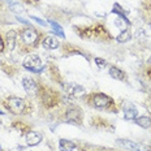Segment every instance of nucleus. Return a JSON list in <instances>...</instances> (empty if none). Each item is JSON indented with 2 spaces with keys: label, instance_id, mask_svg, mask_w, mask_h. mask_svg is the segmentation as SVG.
<instances>
[{
  "label": "nucleus",
  "instance_id": "nucleus-16",
  "mask_svg": "<svg viewBox=\"0 0 151 151\" xmlns=\"http://www.w3.org/2000/svg\"><path fill=\"white\" fill-rule=\"evenodd\" d=\"M116 26L119 27V29H121V30H127L128 29V26H129V21H128V18L127 17H119L117 20H116Z\"/></svg>",
  "mask_w": 151,
  "mask_h": 151
},
{
  "label": "nucleus",
  "instance_id": "nucleus-20",
  "mask_svg": "<svg viewBox=\"0 0 151 151\" xmlns=\"http://www.w3.org/2000/svg\"><path fill=\"white\" fill-rule=\"evenodd\" d=\"M11 8L13 9V11H16V12L24 11V8L21 7V4H20V3H14V4H12V5H11Z\"/></svg>",
  "mask_w": 151,
  "mask_h": 151
},
{
  "label": "nucleus",
  "instance_id": "nucleus-5",
  "mask_svg": "<svg viewBox=\"0 0 151 151\" xmlns=\"http://www.w3.org/2000/svg\"><path fill=\"white\" fill-rule=\"evenodd\" d=\"M22 86H24V89L26 90V93L30 94V95H35V94L38 93L37 82L34 80H31V78H24L22 80Z\"/></svg>",
  "mask_w": 151,
  "mask_h": 151
},
{
  "label": "nucleus",
  "instance_id": "nucleus-3",
  "mask_svg": "<svg viewBox=\"0 0 151 151\" xmlns=\"http://www.w3.org/2000/svg\"><path fill=\"white\" fill-rule=\"evenodd\" d=\"M21 38H22V43L26 46H33L37 43L38 38H39V34L35 29L33 27H27V29L22 30V34H21Z\"/></svg>",
  "mask_w": 151,
  "mask_h": 151
},
{
  "label": "nucleus",
  "instance_id": "nucleus-7",
  "mask_svg": "<svg viewBox=\"0 0 151 151\" xmlns=\"http://www.w3.org/2000/svg\"><path fill=\"white\" fill-rule=\"evenodd\" d=\"M40 141H42V136L38 132H29L26 134V143L29 146H35V145L40 143Z\"/></svg>",
  "mask_w": 151,
  "mask_h": 151
},
{
  "label": "nucleus",
  "instance_id": "nucleus-27",
  "mask_svg": "<svg viewBox=\"0 0 151 151\" xmlns=\"http://www.w3.org/2000/svg\"><path fill=\"white\" fill-rule=\"evenodd\" d=\"M0 124H1V119H0Z\"/></svg>",
  "mask_w": 151,
  "mask_h": 151
},
{
  "label": "nucleus",
  "instance_id": "nucleus-26",
  "mask_svg": "<svg viewBox=\"0 0 151 151\" xmlns=\"http://www.w3.org/2000/svg\"><path fill=\"white\" fill-rule=\"evenodd\" d=\"M149 108H150V111H151V103H150V107H149Z\"/></svg>",
  "mask_w": 151,
  "mask_h": 151
},
{
  "label": "nucleus",
  "instance_id": "nucleus-15",
  "mask_svg": "<svg viewBox=\"0 0 151 151\" xmlns=\"http://www.w3.org/2000/svg\"><path fill=\"white\" fill-rule=\"evenodd\" d=\"M76 149V145L68 139H60V150L61 151H73Z\"/></svg>",
  "mask_w": 151,
  "mask_h": 151
},
{
  "label": "nucleus",
  "instance_id": "nucleus-10",
  "mask_svg": "<svg viewBox=\"0 0 151 151\" xmlns=\"http://www.w3.org/2000/svg\"><path fill=\"white\" fill-rule=\"evenodd\" d=\"M42 45H43V47H45V48H47V50H55V48H58L60 43H59L53 37H47V38H45V39H43V43H42Z\"/></svg>",
  "mask_w": 151,
  "mask_h": 151
},
{
  "label": "nucleus",
  "instance_id": "nucleus-18",
  "mask_svg": "<svg viewBox=\"0 0 151 151\" xmlns=\"http://www.w3.org/2000/svg\"><path fill=\"white\" fill-rule=\"evenodd\" d=\"M50 24H51V26H52V29H53V31H55L56 35L60 37V38H65V34H64V31H63V29L60 27V25L53 22V21H50Z\"/></svg>",
  "mask_w": 151,
  "mask_h": 151
},
{
  "label": "nucleus",
  "instance_id": "nucleus-4",
  "mask_svg": "<svg viewBox=\"0 0 151 151\" xmlns=\"http://www.w3.org/2000/svg\"><path fill=\"white\" fill-rule=\"evenodd\" d=\"M91 104L95 108H107L112 104V99L104 94H95L91 96Z\"/></svg>",
  "mask_w": 151,
  "mask_h": 151
},
{
  "label": "nucleus",
  "instance_id": "nucleus-24",
  "mask_svg": "<svg viewBox=\"0 0 151 151\" xmlns=\"http://www.w3.org/2000/svg\"><path fill=\"white\" fill-rule=\"evenodd\" d=\"M17 21H20L21 24H24V25H27V26H30V22L27 20H24L22 17H17Z\"/></svg>",
  "mask_w": 151,
  "mask_h": 151
},
{
  "label": "nucleus",
  "instance_id": "nucleus-22",
  "mask_svg": "<svg viewBox=\"0 0 151 151\" xmlns=\"http://www.w3.org/2000/svg\"><path fill=\"white\" fill-rule=\"evenodd\" d=\"M30 18H31V20H34V21H35V22H38V24H39V25H43V26H46V21H43V20H40V18H38V17H34V16H30Z\"/></svg>",
  "mask_w": 151,
  "mask_h": 151
},
{
  "label": "nucleus",
  "instance_id": "nucleus-2",
  "mask_svg": "<svg viewBox=\"0 0 151 151\" xmlns=\"http://www.w3.org/2000/svg\"><path fill=\"white\" fill-rule=\"evenodd\" d=\"M24 67L30 72H34V73H39V72L43 70L45 65L42 64L39 56L38 55H29L26 59L24 60Z\"/></svg>",
  "mask_w": 151,
  "mask_h": 151
},
{
  "label": "nucleus",
  "instance_id": "nucleus-11",
  "mask_svg": "<svg viewBox=\"0 0 151 151\" xmlns=\"http://www.w3.org/2000/svg\"><path fill=\"white\" fill-rule=\"evenodd\" d=\"M125 111V119L127 120H134L138 115V111L133 107V104H128L127 107H124Z\"/></svg>",
  "mask_w": 151,
  "mask_h": 151
},
{
  "label": "nucleus",
  "instance_id": "nucleus-1",
  "mask_svg": "<svg viewBox=\"0 0 151 151\" xmlns=\"http://www.w3.org/2000/svg\"><path fill=\"white\" fill-rule=\"evenodd\" d=\"M4 106L8 111H11L12 113H16V115H20L25 111V100L21 98H16V96H8L7 99L4 100Z\"/></svg>",
  "mask_w": 151,
  "mask_h": 151
},
{
  "label": "nucleus",
  "instance_id": "nucleus-25",
  "mask_svg": "<svg viewBox=\"0 0 151 151\" xmlns=\"http://www.w3.org/2000/svg\"><path fill=\"white\" fill-rule=\"evenodd\" d=\"M3 51V40H1V38H0V52Z\"/></svg>",
  "mask_w": 151,
  "mask_h": 151
},
{
  "label": "nucleus",
  "instance_id": "nucleus-19",
  "mask_svg": "<svg viewBox=\"0 0 151 151\" xmlns=\"http://www.w3.org/2000/svg\"><path fill=\"white\" fill-rule=\"evenodd\" d=\"M113 13L119 14V17H124V18L127 17V16H125V12L122 11V8H121L119 4H115V5H113Z\"/></svg>",
  "mask_w": 151,
  "mask_h": 151
},
{
  "label": "nucleus",
  "instance_id": "nucleus-28",
  "mask_svg": "<svg viewBox=\"0 0 151 151\" xmlns=\"http://www.w3.org/2000/svg\"><path fill=\"white\" fill-rule=\"evenodd\" d=\"M7 1H9V0H7Z\"/></svg>",
  "mask_w": 151,
  "mask_h": 151
},
{
  "label": "nucleus",
  "instance_id": "nucleus-13",
  "mask_svg": "<svg viewBox=\"0 0 151 151\" xmlns=\"http://www.w3.org/2000/svg\"><path fill=\"white\" fill-rule=\"evenodd\" d=\"M109 76H111L112 78H115V80H125V73L122 70H120V69H117V68H115V67H112L111 69H109Z\"/></svg>",
  "mask_w": 151,
  "mask_h": 151
},
{
  "label": "nucleus",
  "instance_id": "nucleus-14",
  "mask_svg": "<svg viewBox=\"0 0 151 151\" xmlns=\"http://www.w3.org/2000/svg\"><path fill=\"white\" fill-rule=\"evenodd\" d=\"M136 124H138L139 127H142L145 129H149L151 127V119L147 117V116H142V117H138V119H134Z\"/></svg>",
  "mask_w": 151,
  "mask_h": 151
},
{
  "label": "nucleus",
  "instance_id": "nucleus-8",
  "mask_svg": "<svg viewBox=\"0 0 151 151\" xmlns=\"http://www.w3.org/2000/svg\"><path fill=\"white\" fill-rule=\"evenodd\" d=\"M81 111L78 108H69L67 111V121L69 122H80Z\"/></svg>",
  "mask_w": 151,
  "mask_h": 151
},
{
  "label": "nucleus",
  "instance_id": "nucleus-12",
  "mask_svg": "<svg viewBox=\"0 0 151 151\" xmlns=\"http://www.w3.org/2000/svg\"><path fill=\"white\" fill-rule=\"evenodd\" d=\"M16 39H17L16 31L11 30V31H9V33L7 34V46H8V48L11 50V51L16 47Z\"/></svg>",
  "mask_w": 151,
  "mask_h": 151
},
{
  "label": "nucleus",
  "instance_id": "nucleus-9",
  "mask_svg": "<svg viewBox=\"0 0 151 151\" xmlns=\"http://www.w3.org/2000/svg\"><path fill=\"white\" fill-rule=\"evenodd\" d=\"M68 90V94L70 96H82L86 91H85V89L82 86H80V85H69V86L67 87Z\"/></svg>",
  "mask_w": 151,
  "mask_h": 151
},
{
  "label": "nucleus",
  "instance_id": "nucleus-17",
  "mask_svg": "<svg viewBox=\"0 0 151 151\" xmlns=\"http://www.w3.org/2000/svg\"><path fill=\"white\" fill-rule=\"evenodd\" d=\"M130 37H132L130 33H129V30L127 29V30H122L121 34H119L116 39H117L119 43H125V42H128V40L130 39Z\"/></svg>",
  "mask_w": 151,
  "mask_h": 151
},
{
  "label": "nucleus",
  "instance_id": "nucleus-21",
  "mask_svg": "<svg viewBox=\"0 0 151 151\" xmlns=\"http://www.w3.org/2000/svg\"><path fill=\"white\" fill-rule=\"evenodd\" d=\"M134 37H136V38H145V37H146V34H145V31L142 29H137Z\"/></svg>",
  "mask_w": 151,
  "mask_h": 151
},
{
  "label": "nucleus",
  "instance_id": "nucleus-23",
  "mask_svg": "<svg viewBox=\"0 0 151 151\" xmlns=\"http://www.w3.org/2000/svg\"><path fill=\"white\" fill-rule=\"evenodd\" d=\"M95 63L99 65L100 68H103V67H104V65H106V61L103 60V59H99V58H96V59H95Z\"/></svg>",
  "mask_w": 151,
  "mask_h": 151
},
{
  "label": "nucleus",
  "instance_id": "nucleus-6",
  "mask_svg": "<svg viewBox=\"0 0 151 151\" xmlns=\"http://www.w3.org/2000/svg\"><path fill=\"white\" fill-rule=\"evenodd\" d=\"M117 145H120V146L125 147V149H128L130 151H145L141 145H138L136 142H132V141H128V139H119Z\"/></svg>",
  "mask_w": 151,
  "mask_h": 151
}]
</instances>
